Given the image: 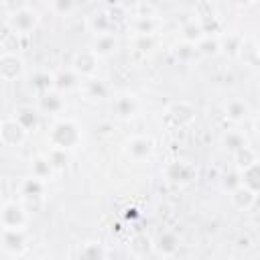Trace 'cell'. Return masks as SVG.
Masks as SVG:
<instances>
[{
    "mask_svg": "<svg viewBox=\"0 0 260 260\" xmlns=\"http://www.w3.org/2000/svg\"><path fill=\"white\" fill-rule=\"evenodd\" d=\"M108 256L110 252L100 240H87L77 248V258H83V260H104Z\"/></svg>",
    "mask_w": 260,
    "mask_h": 260,
    "instance_id": "obj_24",
    "label": "cell"
},
{
    "mask_svg": "<svg viewBox=\"0 0 260 260\" xmlns=\"http://www.w3.org/2000/svg\"><path fill=\"white\" fill-rule=\"evenodd\" d=\"M152 140L148 136H142V134H134V136H128L122 144V152L126 154V158H130L132 162H144L152 156Z\"/></svg>",
    "mask_w": 260,
    "mask_h": 260,
    "instance_id": "obj_5",
    "label": "cell"
},
{
    "mask_svg": "<svg viewBox=\"0 0 260 260\" xmlns=\"http://www.w3.org/2000/svg\"><path fill=\"white\" fill-rule=\"evenodd\" d=\"M223 114H225V118H228L230 122L240 124V122H246V120H248V116H250V106H248L244 100H240V98H232V100H228V102L223 104Z\"/></svg>",
    "mask_w": 260,
    "mask_h": 260,
    "instance_id": "obj_21",
    "label": "cell"
},
{
    "mask_svg": "<svg viewBox=\"0 0 260 260\" xmlns=\"http://www.w3.org/2000/svg\"><path fill=\"white\" fill-rule=\"evenodd\" d=\"M87 100H106L108 98V93H110V87H108V83L106 81H102L98 75H93V77H85V79H81V83H79V87H77Z\"/></svg>",
    "mask_w": 260,
    "mask_h": 260,
    "instance_id": "obj_16",
    "label": "cell"
},
{
    "mask_svg": "<svg viewBox=\"0 0 260 260\" xmlns=\"http://www.w3.org/2000/svg\"><path fill=\"white\" fill-rule=\"evenodd\" d=\"M165 120L175 128H189L197 120V108L187 100H175L167 106Z\"/></svg>",
    "mask_w": 260,
    "mask_h": 260,
    "instance_id": "obj_2",
    "label": "cell"
},
{
    "mask_svg": "<svg viewBox=\"0 0 260 260\" xmlns=\"http://www.w3.org/2000/svg\"><path fill=\"white\" fill-rule=\"evenodd\" d=\"M87 28L93 32V37H98V35L114 32L116 24H114V18H112V14L108 10H98L87 18Z\"/></svg>",
    "mask_w": 260,
    "mask_h": 260,
    "instance_id": "obj_18",
    "label": "cell"
},
{
    "mask_svg": "<svg viewBox=\"0 0 260 260\" xmlns=\"http://www.w3.org/2000/svg\"><path fill=\"white\" fill-rule=\"evenodd\" d=\"M39 12L32 10L30 6L16 10L12 14H8V28L12 30V35H30L37 26H39Z\"/></svg>",
    "mask_w": 260,
    "mask_h": 260,
    "instance_id": "obj_6",
    "label": "cell"
},
{
    "mask_svg": "<svg viewBox=\"0 0 260 260\" xmlns=\"http://www.w3.org/2000/svg\"><path fill=\"white\" fill-rule=\"evenodd\" d=\"M230 201L238 211H250L258 201V191H252L246 185H238L230 191Z\"/></svg>",
    "mask_w": 260,
    "mask_h": 260,
    "instance_id": "obj_15",
    "label": "cell"
},
{
    "mask_svg": "<svg viewBox=\"0 0 260 260\" xmlns=\"http://www.w3.org/2000/svg\"><path fill=\"white\" fill-rule=\"evenodd\" d=\"M79 83H81V77H79L71 67L55 71V89H57V91H61V93L73 91V89L79 87Z\"/></svg>",
    "mask_w": 260,
    "mask_h": 260,
    "instance_id": "obj_22",
    "label": "cell"
},
{
    "mask_svg": "<svg viewBox=\"0 0 260 260\" xmlns=\"http://www.w3.org/2000/svg\"><path fill=\"white\" fill-rule=\"evenodd\" d=\"M2 35H4V32H2V26H0V41H2Z\"/></svg>",
    "mask_w": 260,
    "mask_h": 260,
    "instance_id": "obj_41",
    "label": "cell"
},
{
    "mask_svg": "<svg viewBox=\"0 0 260 260\" xmlns=\"http://www.w3.org/2000/svg\"><path fill=\"white\" fill-rule=\"evenodd\" d=\"M45 189H47V183L37 179V177H26L20 181L18 185V193H20V199H28V197H45Z\"/></svg>",
    "mask_w": 260,
    "mask_h": 260,
    "instance_id": "obj_26",
    "label": "cell"
},
{
    "mask_svg": "<svg viewBox=\"0 0 260 260\" xmlns=\"http://www.w3.org/2000/svg\"><path fill=\"white\" fill-rule=\"evenodd\" d=\"M181 248V238L173 230H160L152 236V256L158 258H173Z\"/></svg>",
    "mask_w": 260,
    "mask_h": 260,
    "instance_id": "obj_7",
    "label": "cell"
},
{
    "mask_svg": "<svg viewBox=\"0 0 260 260\" xmlns=\"http://www.w3.org/2000/svg\"><path fill=\"white\" fill-rule=\"evenodd\" d=\"M91 49H93V53H95L100 59L110 57V55H114L116 49H118V39H116L114 32L98 35V37L93 39V43H91Z\"/></svg>",
    "mask_w": 260,
    "mask_h": 260,
    "instance_id": "obj_25",
    "label": "cell"
},
{
    "mask_svg": "<svg viewBox=\"0 0 260 260\" xmlns=\"http://www.w3.org/2000/svg\"><path fill=\"white\" fill-rule=\"evenodd\" d=\"M162 175L169 183H175V185H189L195 181L197 177V169L193 162L185 160V158H175L171 162L165 165L162 169Z\"/></svg>",
    "mask_w": 260,
    "mask_h": 260,
    "instance_id": "obj_4",
    "label": "cell"
},
{
    "mask_svg": "<svg viewBox=\"0 0 260 260\" xmlns=\"http://www.w3.org/2000/svg\"><path fill=\"white\" fill-rule=\"evenodd\" d=\"M28 223V211L20 201H4L0 205V228L22 230Z\"/></svg>",
    "mask_w": 260,
    "mask_h": 260,
    "instance_id": "obj_3",
    "label": "cell"
},
{
    "mask_svg": "<svg viewBox=\"0 0 260 260\" xmlns=\"http://www.w3.org/2000/svg\"><path fill=\"white\" fill-rule=\"evenodd\" d=\"M77 0H49V10L55 16H69L75 12Z\"/></svg>",
    "mask_w": 260,
    "mask_h": 260,
    "instance_id": "obj_34",
    "label": "cell"
},
{
    "mask_svg": "<svg viewBox=\"0 0 260 260\" xmlns=\"http://www.w3.org/2000/svg\"><path fill=\"white\" fill-rule=\"evenodd\" d=\"M240 181H242V185H246L248 189L258 191V189H260V165L254 162V165L242 169V171H240Z\"/></svg>",
    "mask_w": 260,
    "mask_h": 260,
    "instance_id": "obj_32",
    "label": "cell"
},
{
    "mask_svg": "<svg viewBox=\"0 0 260 260\" xmlns=\"http://www.w3.org/2000/svg\"><path fill=\"white\" fill-rule=\"evenodd\" d=\"M83 140V128L73 118H57L47 134V142L51 148H59L65 152L75 150Z\"/></svg>",
    "mask_w": 260,
    "mask_h": 260,
    "instance_id": "obj_1",
    "label": "cell"
},
{
    "mask_svg": "<svg viewBox=\"0 0 260 260\" xmlns=\"http://www.w3.org/2000/svg\"><path fill=\"white\" fill-rule=\"evenodd\" d=\"M128 254L132 258L152 256V238L146 236V234H134L128 242Z\"/></svg>",
    "mask_w": 260,
    "mask_h": 260,
    "instance_id": "obj_23",
    "label": "cell"
},
{
    "mask_svg": "<svg viewBox=\"0 0 260 260\" xmlns=\"http://www.w3.org/2000/svg\"><path fill=\"white\" fill-rule=\"evenodd\" d=\"M175 57H177L181 63H191L195 57H199V53H197V47H195V45L181 41V45H177V49H175Z\"/></svg>",
    "mask_w": 260,
    "mask_h": 260,
    "instance_id": "obj_35",
    "label": "cell"
},
{
    "mask_svg": "<svg viewBox=\"0 0 260 260\" xmlns=\"http://www.w3.org/2000/svg\"><path fill=\"white\" fill-rule=\"evenodd\" d=\"M28 85L37 91V95L55 89V73L49 69H35L28 77Z\"/></svg>",
    "mask_w": 260,
    "mask_h": 260,
    "instance_id": "obj_20",
    "label": "cell"
},
{
    "mask_svg": "<svg viewBox=\"0 0 260 260\" xmlns=\"http://www.w3.org/2000/svg\"><path fill=\"white\" fill-rule=\"evenodd\" d=\"M24 73V59L12 51L0 55V79L2 81H16Z\"/></svg>",
    "mask_w": 260,
    "mask_h": 260,
    "instance_id": "obj_11",
    "label": "cell"
},
{
    "mask_svg": "<svg viewBox=\"0 0 260 260\" xmlns=\"http://www.w3.org/2000/svg\"><path fill=\"white\" fill-rule=\"evenodd\" d=\"M203 37H205V32H203L201 22H199L197 18H193V20H189V22H185V24L181 26V41H183V43L197 45Z\"/></svg>",
    "mask_w": 260,
    "mask_h": 260,
    "instance_id": "obj_30",
    "label": "cell"
},
{
    "mask_svg": "<svg viewBox=\"0 0 260 260\" xmlns=\"http://www.w3.org/2000/svg\"><path fill=\"white\" fill-rule=\"evenodd\" d=\"M219 144L223 146V150L236 152L238 148H242L244 144H248V140H246V136H244L242 130H225L221 134V138H219Z\"/></svg>",
    "mask_w": 260,
    "mask_h": 260,
    "instance_id": "obj_29",
    "label": "cell"
},
{
    "mask_svg": "<svg viewBox=\"0 0 260 260\" xmlns=\"http://www.w3.org/2000/svg\"><path fill=\"white\" fill-rule=\"evenodd\" d=\"M0 246L6 254L10 256H18L26 250L28 246V236H26V228L22 230H8V228H0Z\"/></svg>",
    "mask_w": 260,
    "mask_h": 260,
    "instance_id": "obj_10",
    "label": "cell"
},
{
    "mask_svg": "<svg viewBox=\"0 0 260 260\" xmlns=\"http://www.w3.org/2000/svg\"><path fill=\"white\" fill-rule=\"evenodd\" d=\"M238 185H242V181H240V171L238 169H234V171H230V173H225L223 177H221V189L223 191H232V189H236Z\"/></svg>",
    "mask_w": 260,
    "mask_h": 260,
    "instance_id": "obj_36",
    "label": "cell"
},
{
    "mask_svg": "<svg viewBox=\"0 0 260 260\" xmlns=\"http://www.w3.org/2000/svg\"><path fill=\"white\" fill-rule=\"evenodd\" d=\"M236 59L244 65L250 67H258L260 63V49H258V41L254 37H242L240 45L236 49Z\"/></svg>",
    "mask_w": 260,
    "mask_h": 260,
    "instance_id": "obj_12",
    "label": "cell"
},
{
    "mask_svg": "<svg viewBox=\"0 0 260 260\" xmlns=\"http://www.w3.org/2000/svg\"><path fill=\"white\" fill-rule=\"evenodd\" d=\"M49 156V160L53 162V167L59 171V169H63L65 165H67V152L65 150H59V148H51V152L47 154Z\"/></svg>",
    "mask_w": 260,
    "mask_h": 260,
    "instance_id": "obj_37",
    "label": "cell"
},
{
    "mask_svg": "<svg viewBox=\"0 0 260 260\" xmlns=\"http://www.w3.org/2000/svg\"><path fill=\"white\" fill-rule=\"evenodd\" d=\"M65 93L57 91V89H51V91H45L39 95V102H37V108L41 114H51V116H57L65 110Z\"/></svg>",
    "mask_w": 260,
    "mask_h": 260,
    "instance_id": "obj_13",
    "label": "cell"
},
{
    "mask_svg": "<svg viewBox=\"0 0 260 260\" xmlns=\"http://www.w3.org/2000/svg\"><path fill=\"white\" fill-rule=\"evenodd\" d=\"M242 2H246V4H254L256 0H242Z\"/></svg>",
    "mask_w": 260,
    "mask_h": 260,
    "instance_id": "obj_40",
    "label": "cell"
},
{
    "mask_svg": "<svg viewBox=\"0 0 260 260\" xmlns=\"http://www.w3.org/2000/svg\"><path fill=\"white\" fill-rule=\"evenodd\" d=\"M158 45V35H134L132 37V47L134 51L142 53V55H148L156 49Z\"/></svg>",
    "mask_w": 260,
    "mask_h": 260,
    "instance_id": "obj_31",
    "label": "cell"
},
{
    "mask_svg": "<svg viewBox=\"0 0 260 260\" xmlns=\"http://www.w3.org/2000/svg\"><path fill=\"white\" fill-rule=\"evenodd\" d=\"M30 175L37 177V179H41V181H45V183H49V181L55 179L57 169L53 167V162L49 160L47 154H37L30 160Z\"/></svg>",
    "mask_w": 260,
    "mask_h": 260,
    "instance_id": "obj_19",
    "label": "cell"
},
{
    "mask_svg": "<svg viewBox=\"0 0 260 260\" xmlns=\"http://www.w3.org/2000/svg\"><path fill=\"white\" fill-rule=\"evenodd\" d=\"M28 132L16 122V118H4L0 122V144L8 148H18L26 142Z\"/></svg>",
    "mask_w": 260,
    "mask_h": 260,
    "instance_id": "obj_8",
    "label": "cell"
},
{
    "mask_svg": "<svg viewBox=\"0 0 260 260\" xmlns=\"http://www.w3.org/2000/svg\"><path fill=\"white\" fill-rule=\"evenodd\" d=\"M41 112H39V108L37 106H30V104H26V106H18L16 108V112H14V118H16V122L30 134V132H35L37 128H39V124H41Z\"/></svg>",
    "mask_w": 260,
    "mask_h": 260,
    "instance_id": "obj_17",
    "label": "cell"
},
{
    "mask_svg": "<svg viewBox=\"0 0 260 260\" xmlns=\"http://www.w3.org/2000/svg\"><path fill=\"white\" fill-rule=\"evenodd\" d=\"M219 41L215 39V37H209V35H205L195 47H197V53L201 55V57H215V55H219L221 51H219Z\"/></svg>",
    "mask_w": 260,
    "mask_h": 260,
    "instance_id": "obj_33",
    "label": "cell"
},
{
    "mask_svg": "<svg viewBox=\"0 0 260 260\" xmlns=\"http://www.w3.org/2000/svg\"><path fill=\"white\" fill-rule=\"evenodd\" d=\"M232 156H234V169H238V171H242V169L258 162V152L250 144H244L242 148H238L236 152H232Z\"/></svg>",
    "mask_w": 260,
    "mask_h": 260,
    "instance_id": "obj_28",
    "label": "cell"
},
{
    "mask_svg": "<svg viewBox=\"0 0 260 260\" xmlns=\"http://www.w3.org/2000/svg\"><path fill=\"white\" fill-rule=\"evenodd\" d=\"M250 244H252V242H250V238H248V236H240L236 246H238L240 250H242V248H244V250H248V248H250Z\"/></svg>",
    "mask_w": 260,
    "mask_h": 260,
    "instance_id": "obj_39",
    "label": "cell"
},
{
    "mask_svg": "<svg viewBox=\"0 0 260 260\" xmlns=\"http://www.w3.org/2000/svg\"><path fill=\"white\" fill-rule=\"evenodd\" d=\"M130 26H132V32L134 35H156L158 28H160V20L154 18V16L140 14V16H136L130 22Z\"/></svg>",
    "mask_w": 260,
    "mask_h": 260,
    "instance_id": "obj_27",
    "label": "cell"
},
{
    "mask_svg": "<svg viewBox=\"0 0 260 260\" xmlns=\"http://www.w3.org/2000/svg\"><path fill=\"white\" fill-rule=\"evenodd\" d=\"M207 2H221V0H207Z\"/></svg>",
    "mask_w": 260,
    "mask_h": 260,
    "instance_id": "obj_42",
    "label": "cell"
},
{
    "mask_svg": "<svg viewBox=\"0 0 260 260\" xmlns=\"http://www.w3.org/2000/svg\"><path fill=\"white\" fill-rule=\"evenodd\" d=\"M138 108H140V104H138V100H136L134 93H120L112 102V112L120 120H130L132 116H136Z\"/></svg>",
    "mask_w": 260,
    "mask_h": 260,
    "instance_id": "obj_14",
    "label": "cell"
},
{
    "mask_svg": "<svg viewBox=\"0 0 260 260\" xmlns=\"http://www.w3.org/2000/svg\"><path fill=\"white\" fill-rule=\"evenodd\" d=\"M71 69H73L81 79L93 77V75H98V71H100V57L93 53L91 47H89V49H81V51H77V53L73 55V59H71Z\"/></svg>",
    "mask_w": 260,
    "mask_h": 260,
    "instance_id": "obj_9",
    "label": "cell"
},
{
    "mask_svg": "<svg viewBox=\"0 0 260 260\" xmlns=\"http://www.w3.org/2000/svg\"><path fill=\"white\" fill-rule=\"evenodd\" d=\"M0 6H2V10H4L6 14H12V12H16V10L26 8V6H28V0H2Z\"/></svg>",
    "mask_w": 260,
    "mask_h": 260,
    "instance_id": "obj_38",
    "label": "cell"
}]
</instances>
